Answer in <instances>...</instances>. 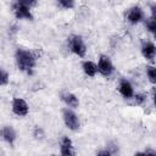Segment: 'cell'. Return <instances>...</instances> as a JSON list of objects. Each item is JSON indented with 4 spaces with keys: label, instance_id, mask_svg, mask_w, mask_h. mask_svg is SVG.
<instances>
[{
    "label": "cell",
    "instance_id": "cell-1",
    "mask_svg": "<svg viewBox=\"0 0 156 156\" xmlns=\"http://www.w3.org/2000/svg\"><path fill=\"white\" fill-rule=\"evenodd\" d=\"M16 62H17V66L21 71H24V72H29L32 71L34 67H35V61H37V57L35 55L29 51V50H24V49H18L16 51Z\"/></svg>",
    "mask_w": 156,
    "mask_h": 156
},
{
    "label": "cell",
    "instance_id": "cell-2",
    "mask_svg": "<svg viewBox=\"0 0 156 156\" xmlns=\"http://www.w3.org/2000/svg\"><path fill=\"white\" fill-rule=\"evenodd\" d=\"M68 45H69L71 51L73 54H76L77 56H79V57H84L85 56L87 46H85V43L82 39V37H79V35H71L68 38Z\"/></svg>",
    "mask_w": 156,
    "mask_h": 156
},
{
    "label": "cell",
    "instance_id": "cell-3",
    "mask_svg": "<svg viewBox=\"0 0 156 156\" xmlns=\"http://www.w3.org/2000/svg\"><path fill=\"white\" fill-rule=\"evenodd\" d=\"M96 66H98V72L100 74H102L104 77H108L113 72V65H112L111 60L107 56H105V55H101L100 56L99 63Z\"/></svg>",
    "mask_w": 156,
    "mask_h": 156
},
{
    "label": "cell",
    "instance_id": "cell-4",
    "mask_svg": "<svg viewBox=\"0 0 156 156\" xmlns=\"http://www.w3.org/2000/svg\"><path fill=\"white\" fill-rule=\"evenodd\" d=\"M63 122L66 124L67 128H69L71 130H78L79 128V118L78 116L71 111V110H65L63 111Z\"/></svg>",
    "mask_w": 156,
    "mask_h": 156
},
{
    "label": "cell",
    "instance_id": "cell-5",
    "mask_svg": "<svg viewBox=\"0 0 156 156\" xmlns=\"http://www.w3.org/2000/svg\"><path fill=\"white\" fill-rule=\"evenodd\" d=\"M29 107L27 105V102L21 99V98H15L12 100V112L20 117H24L28 115Z\"/></svg>",
    "mask_w": 156,
    "mask_h": 156
},
{
    "label": "cell",
    "instance_id": "cell-6",
    "mask_svg": "<svg viewBox=\"0 0 156 156\" xmlns=\"http://www.w3.org/2000/svg\"><path fill=\"white\" fill-rule=\"evenodd\" d=\"M29 9L30 7H28L23 4H20V2H16L12 7L15 16L20 20H33V15H32Z\"/></svg>",
    "mask_w": 156,
    "mask_h": 156
},
{
    "label": "cell",
    "instance_id": "cell-7",
    "mask_svg": "<svg viewBox=\"0 0 156 156\" xmlns=\"http://www.w3.org/2000/svg\"><path fill=\"white\" fill-rule=\"evenodd\" d=\"M143 18H144V12H143V10H141L140 7H138V6L130 7V9L128 10V12H127V20H128V22L132 23V24H136V23L141 22Z\"/></svg>",
    "mask_w": 156,
    "mask_h": 156
},
{
    "label": "cell",
    "instance_id": "cell-8",
    "mask_svg": "<svg viewBox=\"0 0 156 156\" xmlns=\"http://www.w3.org/2000/svg\"><path fill=\"white\" fill-rule=\"evenodd\" d=\"M0 138L9 144H13L16 140V132L11 126H5L0 130Z\"/></svg>",
    "mask_w": 156,
    "mask_h": 156
},
{
    "label": "cell",
    "instance_id": "cell-9",
    "mask_svg": "<svg viewBox=\"0 0 156 156\" xmlns=\"http://www.w3.org/2000/svg\"><path fill=\"white\" fill-rule=\"evenodd\" d=\"M60 150H61V155L63 156H72L74 155V150H73V144L72 140L68 136H63L60 144Z\"/></svg>",
    "mask_w": 156,
    "mask_h": 156
},
{
    "label": "cell",
    "instance_id": "cell-10",
    "mask_svg": "<svg viewBox=\"0 0 156 156\" xmlns=\"http://www.w3.org/2000/svg\"><path fill=\"white\" fill-rule=\"evenodd\" d=\"M155 52H156V49H155L154 43H151V41H145V43H143L141 54H143V56H144L146 60L154 61V58H155Z\"/></svg>",
    "mask_w": 156,
    "mask_h": 156
},
{
    "label": "cell",
    "instance_id": "cell-11",
    "mask_svg": "<svg viewBox=\"0 0 156 156\" xmlns=\"http://www.w3.org/2000/svg\"><path fill=\"white\" fill-rule=\"evenodd\" d=\"M119 93H121L122 96L126 98V99H130V98L134 95L133 87H132V84H130L127 79H122V80H121V83H119Z\"/></svg>",
    "mask_w": 156,
    "mask_h": 156
},
{
    "label": "cell",
    "instance_id": "cell-12",
    "mask_svg": "<svg viewBox=\"0 0 156 156\" xmlns=\"http://www.w3.org/2000/svg\"><path fill=\"white\" fill-rule=\"evenodd\" d=\"M61 98H62L63 102H65L67 106H69V107L76 108V107H78V105H79L78 98H77L74 94H72V93H63V94L61 95Z\"/></svg>",
    "mask_w": 156,
    "mask_h": 156
},
{
    "label": "cell",
    "instance_id": "cell-13",
    "mask_svg": "<svg viewBox=\"0 0 156 156\" xmlns=\"http://www.w3.org/2000/svg\"><path fill=\"white\" fill-rule=\"evenodd\" d=\"M82 67H83L84 73L87 76H89V77H94L98 73V66L94 62H91V61H84Z\"/></svg>",
    "mask_w": 156,
    "mask_h": 156
},
{
    "label": "cell",
    "instance_id": "cell-14",
    "mask_svg": "<svg viewBox=\"0 0 156 156\" xmlns=\"http://www.w3.org/2000/svg\"><path fill=\"white\" fill-rule=\"evenodd\" d=\"M146 27H147V29H149L150 33L155 34V30H156V20H155V15H152V16L149 18V21L146 22Z\"/></svg>",
    "mask_w": 156,
    "mask_h": 156
},
{
    "label": "cell",
    "instance_id": "cell-15",
    "mask_svg": "<svg viewBox=\"0 0 156 156\" xmlns=\"http://www.w3.org/2000/svg\"><path fill=\"white\" fill-rule=\"evenodd\" d=\"M146 74H147V78H149V80H150L152 84H155V83H156V71H155V68H154L152 66L147 67Z\"/></svg>",
    "mask_w": 156,
    "mask_h": 156
},
{
    "label": "cell",
    "instance_id": "cell-16",
    "mask_svg": "<svg viewBox=\"0 0 156 156\" xmlns=\"http://www.w3.org/2000/svg\"><path fill=\"white\" fill-rule=\"evenodd\" d=\"M7 83H9V74L4 69L0 68V87L1 85H5Z\"/></svg>",
    "mask_w": 156,
    "mask_h": 156
},
{
    "label": "cell",
    "instance_id": "cell-17",
    "mask_svg": "<svg viewBox=\"0 0 156 156\" xmlns=\"http://www.w3.org/2000/svg\"><path fill=\"white\" fill-rule=\"evenodd\" d=\"M58 2L65 9H72L74 6V0H58Z\"/></svg>",
    "mask_w": 156,
    "mask_h": 156
},
{
    "label": "cell",
    "instance_id": "cell-18",
    "mask_svg": "<svg viewBox=\"0 0 156 156\" xmlns=\"http://www.w3.org/2000/svg\"><path fill=\"white\" fill-rule=\"evenodd\" d=\"M17 2L23 4V5L28 6V7H32V6H34L37 4V0H17Z\"/></svg>",
    "mask_w": 156,
    "mask_h": 156
},
{
    "label": "cell",
    "instance_id": "cell-19",
    "mask_svg": "<svg viewBox=\"0 0 156 156\" xmlns=\"http://www.w3.org/2000/svg\"><path fill=\"white\" fill-rule=\"evenodd\" d=\"M145 100H146V98H145L144 94H136L135 95V102H136V105H141Z\"/></svg>",
    "mask_w": 156,
    "mask_h": 156
},
{
    "label": "cell",
    "instance_id": "cell-20",
    "mask_svg": "<svg viewBox=\"0 0 156 156\" xmlns=\"http://www.w3.org/2000/svg\"><path fill=\"white\" fill-rule=\"evenodd\" d=\"M98 155H111V151H108V150H105V151H99L98 152Z\"/></svg>",
    "mask_w": 156,
    "mask_h": 156
}]
</instances>
